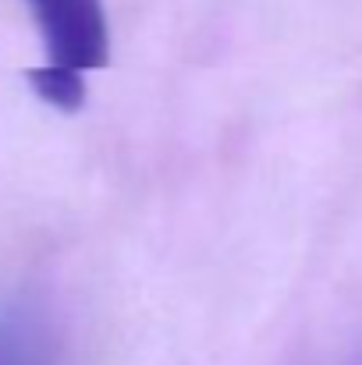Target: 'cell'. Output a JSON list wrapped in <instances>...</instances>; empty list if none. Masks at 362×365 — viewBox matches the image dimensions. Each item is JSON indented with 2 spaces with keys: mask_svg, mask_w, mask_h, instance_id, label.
Wrapping results in <instances>:
<instances>
[{
  "mask_svg": "<svg viewBox=\"0 0 362 365\" xmlns=\"http://www.w3.org/2000/svg\"><path fill=\"white\" fill-rule=\"evenodd\" d=\"M43 39V64L29 75L39 100L57 110L86 103V82L111 64L104 0H21Z\"/></svg>",
  "mask_w": 362,
  "mask_h": 365,
  "instance_id": "obj_1",
  "label": "cell"
},
{
  "mask_svg": "<svg viewBox=\"0 0 362 365\" xmlns=\"http://www.w3.org/2000/svg\"><path fill=\"white\" fill-rule=\"evenodd\" d=\"M68 337L46 294L18 287L0 294V365H64Z\"/></svg>",
  "mask_w": 362,
  "mask_h": 365,
  "instance_id": "obj_2",
  "label": "cell"
}]
</instances>
